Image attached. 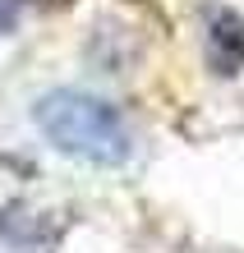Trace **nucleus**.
Wrapping results in <instances>:
<instances>
[{"instance_id": "obj_1", "label": "nucleus", "mask_w": 244, "mask_h": 253, "mask_svg": "<svg viewBox=\"0 0 244 253\" xmlns=\"http://www.w3.org/2000/svg\"><path fill=\"white\" fill-rule=\"evenodd\" d=\"M33 125L55 152H65L88 166H129L134 133L106 97L83 92V87H51L33 101Z\"/></svg>"}, {"instance_id": "obj_2", "label": "nucleus", "mask_w": 244, "mask_h": 253, "mask_svg": "<svg viewBox=\"0 0 244 253\" xmlns=\"http://www.w3.org/2000/svg\"><path fill=\"white\" fill-rule=\"evenodd\" d=\"M23 14V0H0V33H9Z\"/></svg>"}]
</instances>
